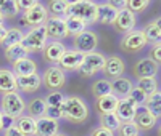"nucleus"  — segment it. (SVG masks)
<instances>
[{
	"mask_svg": "<svg viewBox=\"0 0 161 136\" xmlns=\"http://www.w3.org/2000/svg\"><path fill=\"white\" fill-rule=\"evenodd\" d=\"M60 111L63 114V118H66L68 122H71V123H84L89 118L87 104L77 96L64 98V103L60 107Z\"/></svg>",
	"mask_w": 161,
	"mask_h": 136,
	"instance_id": "obj_1",
	"label": "nucleus"
},
{
	"mask_svg": "<svg viewBox=\"0 0 161 136\" xmlns=\"http://www.w3.org/2000/svg\"><path fill=\"white\" fill-rule=\"evenodd\" d=\"M66 18H76L82 21L86 26L97 23V3L87 2V0H79V2H69L66 10Z\"/></svg>",
	"mask_w": 161,
	"mask_h": 136,
	"instance_id": "obj_2",
	"label": "nucleus"
},
{
	"mask_svg": "<svg viewBox=\"0 0 161 136\" xmlns=\"http://www.w3.org/2000/svg\"><path fill=\"white\" fill-rule=\"evenodd\" d=\"M47 32H45V27L44 26H39V27H32V29L23 35L21 40V47L28 51V53H37V51H42L45 43H47Z\"/></svg>",
	"mask_w": 161,
	"mask_h": 136,
	"instance_id": "obj_3",
	"label": "nucleus"
},
{
	"mask_svg": "<svg viewBox=\"0 0 161 136\" xmlns=\"http://www.w3.org/2000/svg\"><path fill=\"white\" fill-rule=\"evenodd\" d=\"M26 109V104L21 98V94L13 91V93H5L2 98V114L10 115L11 118H19Z\"/></svg>",
	"mask_w": 161,
	"mask_h": 136,
	"instance_id": "obj_4",
	"label": "nucleus"
},
{
	"mask_svg": "<svg viewBox=\"0 0 161 136\" xmlns=\"http://www.w3.org/2000/svg\"><path fill=\"white\" fill-rule=\"evenodd\" d=\"M105 61L106 58L103 56L102 53H87L84 54V59H82V64L79 66V72L82 77H92V75H95L97 72L103 71V67H105Z\"/></svg>",
	"mask_w": 161,
	"mask_h": 136,
	"instance_id": "obj_5",
	"label": "nucleus"
},
{
	"mask_svg": "<svg viewBox=\"0 0 161 136\" xmlns=\"http://www.w3.org/2000/svg\"><path fill=\"white\" fill-rule=\"evenodd\" d=\"M47 19H48V11L42 3H39V2L34 7H31L29 10H26L24 15H23V24L32 26V27L44 26Z\"/></svg>",
	"mask_w": 161,
	"mask_h": 136,
	"instance_id": "obj_6",
	"label": "nucleus"
},
{
	"mask_svg": "<svg viewBox=\"0 0 161 136\" xmlns=\"http://www.w3.org/2000/svg\"><path fill=\"white\" fill-rule=\"evenodd\" d=\"M98 45V35L92 31H84L74 37V47L77 48L76 51L87 54V53H93V50Z\"/></svg>",
	"mask_w": 161,
	"mask_h": 136,
	"instance_id": "obj_7",
	"label": "nucleus"
},
{
	"mask_svg": "<svg viewBox=\"0 0 161 136\" xmlns=\"http://www.w3.org/2000/svg\"><path fill=\"white\" fill-rule=\"evenodd\" d=\"M147 45V40L142 31H130L127 34H124V37L121 38V48L124 51H140L143 50V47Z\"/></svg>",
	"mask_w": 161,
	"mask_h": 136,
	"instance_id": "obj_8",
	"label": "nucleus"
},
{
	"mask_svg": "<svg viewBox=\"0 0 161 136\" xmlns=\"http://www.w3.org/2000/svg\"><path fill=\"white\" fill-rule=\"evenodd\" d=\"M40 78H42L44 85L50 90H58V88L64 87V82H66L64 71H61L57 66L48 67V69L44 72V77H40Z\"/></svg>",
	"mask_w": 161,
	"mask_h": 136,
	"instance_id": "obj_9",
	"label": "nucleus"
},
{
	"mask_svg": "<svg viewBox=\"0 0 161 136\" xmlns=\"http://www.w3.org/2000/svg\"><path fill=\"white\" fill-rule=\"evenodd\" d=\"M45 32H47V37L50 38H63V37H68V31H66V24H64V19L63 18H58V16H50L45 24Z\"/></svg>",
	"mask_w": 161,
	"mask_h": 136,
	"instance_id": "obj_10",
	"label": "nucleus"
},
{
	"mask_svg": "<svg viewBox=\"0 0 161 136\" xmlns=\"http://www.w3.org/2000/svg\"><path fill=\"white\" fill-rule=\"evenodd\" d=\"M136 15L132 11H129L127 8L124 10H119L118 15H116V19L113 23V26L116 27L118 32H123V34H127L130 31H134V26H136Z\"/></svg>",
	"mask_w": 161,
	"mask_h": 136,
	"instance_id": "obj_11",
	"label": "nucleus"
},
{
	"mask_svg": "<svg viewBox=\"0 0 161 136\" xmlns=\"http://www.w3.org/2000/svg\"><path fill=\"white\" fill-rule=\"evenodd\" d=\"M82 59H84V54L76 51V50L64 51L63 56L58 61V64H60V69L61 71H77L79 66L82 64Z\"/></svg>",
	"mask_w": 161,
	"mask_h": 136,
	"instance_id": "obj_12",
	"label": "nucleus"
},
{
	"mask_svg": "<svg viewBox=\"0 0 161 136\" xmlns=\"http://www.w3.org/2000/svg\"><path fill=\"white\" fill-rule=\"evenodd\" d=\"M114 114L118 115V118L121 122H130V120H134V117H136V114H137V106L134 104L129 98H123V99L118 101Z\"/></svg>",
	"mask_w": 161,
	"mask_h": 136,
	"instance_id": "obj_13",
	"label": "nucleus"
},
{
	"mask_svg": "<svg viewBox=\"0 0 161 136\" xmlns=\"http://www.w3.org/2000/svg\"><path fill=\"white\" fill-rule=\"evenodd\" d=\"M134 75L137 78H148V77H155L158 72V64H155L150 58L140 59L134 64Z\"/></svg>",
	"mask_w": 161,
	"mask_h": 136,
	"instance_id": "obj_14",
	"label": "nucleus"
},
{
	"mask_svg": "<svg viewBox=\"0 0 161 136\" xmlns=\"http://www.w3.org/2000/svg\"><path fill=\"white\" fill-rule=\"evenodd\" d=\"M64 45L61 42H58V40H52V42L45 43L44 50H42V56L47 63H58L60 58L63 56V53H64Z\"/></svg>",
	"mask_w": 161,
	"mask_h": 136,
	"instance_id": "obj_15",
	"label": "nucleus"
},
{
	"mask_svg": "<svg viewBox=\"0 0 161 136\" xmlns=\"http://www.w3.org/2000/svg\"><path fill=\"white\" fill-rule=\"evenodd\" d=\"M40 83H42V78L39 74H32V75H18L16 77V85L23 93H34L39 90Z\"/></svg>",
	"mask_w": 161,
	"mask_h": 136,
	"instance_id": "obj_16",
	"label": "nucleus"
},
{
	"mask_svg": "<svg viewBox=\"0 0 161 136\" xmlns=\"http://www.w3.org/2000/svg\"><path fill=\"white\" fill-rule=\"evenodd\" d=\"M124 69H126V64H124V61L121 59L119 56L113 54V56L106 58L105 67H103V71H105L106 75H110V77H113V78H118V77L123 75Z\"/></svg>",
	"mask_w": 161,
	"mask_h": 136,
	"instance_id": "obj_17",
	"label": "nucleus"
},
{
	"mask_svg": "<svg viewBox=\"0 0 161 136\" xmlns=\"http://www.w3.org/2000/svg\"><path fill=\"white\" fill-rule=\"evenodd\" d=\"M58 133V122L47 117L36 120V136H55Z\"/></svg>",
	"mask_w": 161,
	"mask_h": 136,
	"instance_id": "obj_18",
	"label": "nucleus"
},
{
	"mask_svg": "<svg viewBox=\"0 0 161 136\" xmlns=\"http://www.w3.org/2000/svg\"><path fill=\"white\" fill-rule=\"evenodd\" d=\"M132 88H134V83L129 78H124V77H118V78H114L111 82V93L118 99L129 96V93H130Z\"/></svg>",
	"mask_w": 161,
	"mask_h": 136,
	"instance_id": "obj_19",
	"label": "nucleus"
},
{
	"mask_svg": "<svg viewBox=\"0 0 161 136\" xmlns=\"http://www.w3.org/2000/svg\"><path fill=\"white\" fill-rule=\"evenodd\" d=\"M18 90L16 85V75L10 69H0V91L5 93H13Z\"/></svg>",
	"mask_w": 161,
	"mask_h": 136,
	"instance_id": "obj_20",
	"label": "nucleus"
},
{
	"mask_svg": "<svg viewBox=\"0 0 161 136\" xmlns=\"http://www.w3.org/2000/svg\"><path fill=\"white\" fill-rule=\"evenodd\" d=\"M139 111V109H137ZM134 123H136V127L139 128V131L142 130V131H148V130H152L153 127H155V123H156V118L150 114V112H147L145 109H140V111L136 114V117H134Z\"/></svg>",
	"mask_w": 161,
	"mask_h": 136,
	"instance_id": "obj_21",
	"label": "nucleus"
},
{
	"mask_svg": "<svg viewBox=\"0 0 161 136\" xmlns=\"http://www.w3.org/2000/svg\"><path fill=\"white\" fill-rule=\"evenodd\" d=\"M118 15V10L110 7V3H100L97 5V23L103 24H113Z\"/></svg>",
	"mask_w": 161,
	"mask_h": 136,
	"instance_id": "obj_22",
	"label": "nucleus"
},
{
	"mask_svg": "<svg viewBox=\"0 0 161 136\" xmlns=\"http://www.w3.org/2000/svg\"><path fill=\"white\" fill-rule=\"evenodd\" d=\"M118 98L114 94H106V96L97 98L95 101V107L100 114H111L116 111V106H118Z\"/></svg>",
	"mask_w": 161,
	"mask_h": 136,
	"instance_id": "obj_23",
	"label": "nucleus"
},
{
	"mask_svg": "<svg viewBox=\"0 0 161 136\" xmlns=\"http://www.w3.org/2000/svg\"><path fill=\"white\" fill-rule=\"evenodd\" d=\"M143 109H145L147 112H150L158 120V117L161 114V93L159 91H155L153 94L147 96L145 104H143Z\"/></svg>",
	"mask_w": 161,
	"mask_h": 136,
	"instance_id": "obj_24",
	"label": "nucleus"
},
{
	"mask_svg": "<svg viewBox=\"0 0 161 136\" xmlns=\"http://www.w3.org/2000/svg\"><path fill=\"white\" fill-rule=\"evenodd\" d=\"M13 69H15V74H16V77L18 75H32V74H36V71H37V64L32 61V59H29V58H26V59H21V61H18V63H15L13 64Z\"/></svg>",
	"mask_w": 161,
	"mask_h": 136,
	"instance_id": "obj_25",
	"label": "nucleus"
},
{
	"mask_svg": "<svg viewBox=\"0 0 161 136\" xmlns=\"http://www.w3.org/2000/svg\"><path fill=\"white\" fill-rule=\"evenodd\" d=\"M143 35H145V40H147V43L152 42V43H158L159 42V38H161V24H159V19L150 23V24H147V27L142 31Z\"/></svg>",
	"mask_w": 161,
	"mask_h": 136,
	"instance_id": "obj_26",
	"label": "nucleus"
},
{
	"mask_svg": "<svg viewBox=\"0 0 161 136\" xmlns=\"http://www.w3.org/2000/svg\"><path fill=\"white\" fill-rule=\"evenodd\" d=\"M28 111H29V117H32V118H36V120L45 117L47 104H45L44 98H34V99L28 104Z\"/></svg>",
	"mask_w": 161,
	"mask_h": 136,
	"instance_id": "obj_27",
	"label": "nucleus"
},
{
	"mask_svg": "<svg viewBox=\"0 0 161 136\" xmlns=\"http://www.w3.org/2000/svg\"><path fill=\"white\" fill-rule=\"evenodd\" d=\"M16 128L24 134V136H32L36 134V118L29 115H21L16 122Z\"/></svg>",
	"mask_w": 161,
	"mask_h": 136,
	"instance_id": "obj_28",
	"label": "nucleus"
},
{
	"mask_svg": "<svg viewBox=\"0 0 161 136\" xmlns=\"http://www.w3.org/2000/svg\"><path fill=\"white\" fill-rule=\"evenodd\" d=\"M23 32L16 27H11V29H7V34L2 40V45L5 48H10V47H15V45H19L21 40H23Z\"/></svg>",
	"mask_w": 161,
	"mask_h": 136,
	"instance_id": "obj_29",
	"label": "nucleus"
},
{
	"mask_svg": "<svg viewBox=\"0 0 161 136\" xmlns=\"http://www.w3.org/2000/svg\"><path fill=\"white\" fill-rule=\"evenodd\" d=\"M5 58H7L11 64H15V63L21 61V59L28 58V51H26L21 45H15V47L5 48Z\"/></svg>",
	"mask_w": 161,
	"mask_h": 136,
	"instance_id": "obj_30",
	"label": "nucleus"
},
{
	"mask_svg": "<svg viewBox=\"0 0 161 136\" xmlns=\"http://www.w3.org/2000/svg\"><path fill=\"white\" fill-rule=\"evenodd\" d=\"M92 94L95 98H102V96H106V94H113L111 93V82L106 80V78L97 80L95 83L92 85Z\"/></svg>",
	"mask_w": 161,
	"mask_h": 136,
	"instance_id": "obj_31",
	"label": "nucleus"
},
{
	"mask_svg": "<svg viewBox=\"0 0 161 136\" xmlns=\"http://www.w3.org/2000/svg\"><path fill=\"white\" fill-rule=\"evenodd\" d=\"M100 127L106 128V130H110V131H118L119 125H121V120L118 118V115L114 112L111 114H100Z\"/></svg>",
	"mask_w": 161,
	"mask_h": 136,
	"instance_id": "obj_32",
	"label": "nucleus"
},
{
	"mask_svg": "<svg viewBox=\"0 0 161 136\" xmlns=\"http://www.w3.org/2000/svg\"><path fill=\"white\" fill-rule=\"evenodd\" d=\"M145 96H150L155 91H158V83L155 77H148V78H139V87H137Z\"/></svg>",
	"mask_w": 161,
	"mask_h": 136,
	"instance_id": "obj_33",
	"label": "nucleus"
},
{
	"mask_svg": "<svg viewBox=\"0 0 161 136\" xmlns=\"http://www.w3.org/2000/svg\"><path fill=\"white\" fill-rule=\"evenodd\" d=\"M18 7H16V2L13 0H2L0 2V15L2 18H13L18 15Z\"/></svg>",
	"mask_w": 161,
	"mask_h": 136,
	"instance_id": "obj_34",
	"label": "nucleus"
},
{
	"mask_svg": "<svg viewBox=\"0 0 161 136\" xmlns=\"http://www.w3.org/2000/svg\"><path fill=\"white\" fill-rule=\"evenodd\" d=\"M64 19V24H66V31H68V35L73 34V35H77L80 32L86 31V24L82 21H79L76 18H63Z\"/></svg>",
	"mask_w": 161,
	"mask_h": 136,
	"instance_id": "obj_35",
	"label": "nucleus"
},
{
	"mask_svg": "<svg viewBox=\"0 0 161 136\" xmlns=\"http://www.w3.org/2000/svg\"><path fill=\"white\" fill-rule=\"evenodd\" d=\"M118 134L119 136H139V128L136 127V123L130 122H121V125L118 128Z\"/></svg>",
	"mask_w": 161,
	"mask_h": 136,
	"instance_id": "obj_36",
	"label": "nucleus"
},
{
	"mask_svg": "<svg viewBox=\"0 0 161 136\" xmlns=\"http://www.w3.org/2000/svg\"><path fill=\"white\" fill-rule=\"evenodd\" d=\"M68 5H69V2H64V0H52V2H50V11L55 16L61 18V16L66 15Z\"/></svg>",
	"mask_w": 161,
	"mask_h": 136,
	"instance_id": "obj_37",
	"label": "nucleus"
},
{
	"mask_svg": "<svg viewBox=\"0 0 161 136\" xmlns=\"http://www.w3.org/2000/svg\"><path fill=\"white\" fill-rule=\"evenodd\" d=\"M44 101H45L47 107H57V109H60L63 106V103H64V96L60 91H53V93L47 94Z\"/></svg>",
	"mask_w": 161,
	"mask_h": 136,
	"instance_id": "obj_38",
	"label": "nucleus"
},
{
	"mask_svg": "<svg viewBox=\"0 0 161 136\" xmlns=\"http://www.w3.org/2000/svg\"><path fill=\"white\" fill-rule=\"evenodd\" d=\"M129 99L134 103V104H136L137 106V109L139 107H142L143 104H145V99H147V96H145V94L136 87V88H132L130 90V93H129Z\"/></svg>",
	"mask_w": 161,
	"mask_h": 136,
	"instance_id": "obj_39",
	"label": "nucleus"
},
{
	"mask_svg": "<svg viewBox=\"0 0 161 136\" xmlns=\"http://www.w3.org/2000/svg\"><path fill=\"white\" fill-rule=\"evenodd\" d=\"M150 5L148 0H129V2H126V8L129 11H143L147 7Z\"/></svg>",
	"mask_w": 161,
	"mask_h": 136,
	"instance_id": "obj_40",
	"label": "nucleus"
},
{
	"mask_svg": "<svg viewBox=\"0 0 161 136\" xmlns=\"http://www.w3.org/2000/svg\"><path fill=\"white\" fill-rule=\"evenodd\" d=\"M45 117H47V118H50V120L58 122L60 118H63V114H61L60 109H57V107H47V111H45Z\"/></svg>",
	"mask_w": 161,
	"mask_h": 136,
	"instance_id": "obj_41",
	"label": "nucleus"
},
{
	"mask_svg": "<svg viewBox=\"0 0 161 136\" xmlns=\"http://www.w3.org/2000/svg\"><path fill=\"white\" fill-rule=\"evenodd\" d=\"M150 59H152L155 64H159V63H161V45H159V43H156V47L152 48V51H150Z\"/></svg>",
	"mask_w": 161,
	"mask_h": 136,
	"instance_id": "obj_42",
	"label": "nucleus"
},
{
	"mask_svg": "<svg viewBox=\"0 0 161 136\" xmlns=\"http://www.w3.org/2000/svg\"><path fill=\"white\" fill-rule=\"evenodd\" d=\"M13 127H15V118H11L10 115L2 114V130L5 128V131H7V130H10Z\"/></svg>",
	"mask_w": 161,
	"mask_h": 136,
	"instance_id": "obj_43",
	"label": "nucleus"
},
{
	"mask_svg": "<svg viewBox=\"0 0 161 136\" xmlns=\"http://www.w3.org/2000/svg\"><path fill=\"white\" fill-rule=\"evenodd\" d=\"M37 2H34V0H16V7L18 10H29L31 7H34Z\"/></svg>",
	"mask_w": 161,
	"mask_h": 136,
	"instance_id": "obj_44",
	"label": "nucleus"
},
{
	"mask_svg": "<svg viewBox=\"0 0 161 136\" xmlns=\"http://www.w3.org/2000/svg\"><path fill=\"white\" fill-rule=\"evenodd\" d=\"M90 136H114V133L110 131V130H106V128H103V127H98V128H95L92 131Z\"/></svg>",
	"mask_w": 161,
	"mask_h": 136,
	"instance_id": "obj_45",
	"label": "nucleus"
},
{
	"mask_svg": "<svg viewBox=\"0 0 161 136\" xmlns=\"http://www.w3.org/2000/svg\"><path fill=\"white\" fill-rule=\"evenodd\" d=\"M5 136H24L16 127H13V128H10V130H7L5 131Z\"/></svg>",
	"mask_w": 161,
	"mask_h": 136,
	"instance_id": "obj_46",
	"label": "nucleus"
},
{
	"mask_svg": "<svg viewBox=\"0 0 161 136\" xmlns=\"http://www.w3.org/2000/svg\"><path fill=\"white\" fill-rule=\"evenodd\" d=\"M5 34H7V29H5L3 26H0V43H2V40H3Z\"/></svg>",
	"mask_w": 161,
	"mask_h": 136,
	"instance_id": "obj_47",
	"label": "nucleus"
},
{
	"mask_svg": "<svg viewBox=\"0 0 161 136\" xmlns=\"http://www.w3.org/2000/svg\"><path fill=\"white\" fill-rule=\"evenodd\" d=\"M0 130H2V112H0Z\"/></svg>",
	"mask_w": 161,
	"mask_h": 136,
	"instance_id": "obj_48",
	"label": "nucleus"
},
{
	"mask_svg": "<svg viewBox=\"0 0 161 136\" xmlns=\"http://www.w3.org/2000/svg\"><path fill=\"white\" fill-rule=\"evenodd\" d=\"M0 26H3V18H2V15H0Z\"/></svg>",
	"mask_w": 161,
	"mask_h": 136,
	"instance_id": "obj_49",
	"label": "nucleus"
},
{
	"mask_svg": "<svg viewBox=\"0 0 161 136\" xmlns=\"http://www.w3.org/2000/svg\"><path fill=\"white\" fill-rule=\"evenodd\" d=\"M55 136H66V134H60V133H57V134H55Z\"/></svg>",
	"mask_w": 161,
	"mask_h": 136,
	"instance_id": "obj_50",
	"label": "nucleus"
}]
</instances>
